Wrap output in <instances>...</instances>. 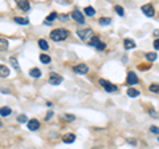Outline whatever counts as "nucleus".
Returning a JSON list of instances; mask_svg holds the SVG:
<instances>
[{
  "mask_svg": "<svg viewBox=\"0 0 159 149\" xmlns=\"http://www.w3.org/2000/svg\"><path fill=\"white\" fill-rule=\"evenodd\" d=\"M68 37V31L64 28H57V29H53L50 32V39L53 41H62Z\"/></svg>",
  "mask_w": 159,
  "mask_h": 149,
  "instance_id": "1",
  "label": "nucleus"
},
{
  "mask_svg": "<svg viewBox=\"0 0 159 149\" xmlns=\"http://www.w3.org/2000/svg\"><path fill=\"white\" fill-rule=\"evenodd\" d=\"M100 84H101V87H103V89H105L106 92H115V90H117L115 85L111 84L110 81H107V80H105V79H101L100 80Z\"/></svg>",
  "mask_w": 159,
  "mask_h": 149,
  "instance_id": "2",
  "label": "nucleus"
},
{
  "mask_svg": "<svg viewBox=\"0 0 159 149\" xmlns=\"http://www.w3.org/2000/svg\"><path fill=\"white\" fill-rule=\"evenodd\" d=\"M73 71L76 72V73H80V74H86L87 72H89V68H87V65H85V64H78V65L73 67Z\"/></svg>",
  "mask_w": 159,
  "mask_h": 149,
  "instance_id": "3",
  "label": "nucleus"
},
{
  "mask_svg": "<svg viewBox=\"0 0 159 149\" xmlns=\"http://www.w3.org/2000/svg\"><path fill=\"white\" fill-rule=\"evenodd\" d=\"M61 81H62V76H60V74H57V73L49 74V82L52 85H58V84H61Z\"/></svg>",
  "mask_w": 159,
  "mask_h": 149,
  "instance_id": "4",
  "label": "nucleus"
},
{
  "mask_svg": "<svg viewBox=\"0 0 159 149\" xmlns=\"http://www.w3.org/2000/svg\"><path fill=\"white\" fill-rule=\"evenodd\" d=\"M77 35L80 36V39L81 40H86L90 37V35H92V29L90 28H85V29H78V32H77Z\"/></svg>",
  "mask_w": 159,
  "mask_h": 149,
  "instance_id": "5",
  "label": "nucleus"
},
{
  "mask_svg": "<svg viewBox=\"0 0 159 149\" xmlns=\"http://www.w3.org/2000/svg\"><path fill=\"white\" fill-rule=\"evenodd\" d=\"M126 81L129 85H135V84H138L139 80H138V76L134 72H129V73H127V77H126Z\"/></svg>",
  "mask_w": 159,
  "mask_h": 149,
  "instance_id": "6",
  "label": "nucleus"
},
{
  "mask_svg": "<svg viewBox=\"0 0 159 149\" xmlns=\"http://www.w3.org/2000/svg\"><path fill=\"white\" fill-rule=\"evenodd\" d=\"M142 12L145 13L146 16L151 17V16H154L155 11H154V7H153L151 4H145V5H142Z\"/></svg>",
  "mask_w": 159,
  "mask_h": 149,
  "instance_id": "7",
  "label": "nucleus"
},
{
  "mask_svg": "<svg viewBox=\"0 0 159 149\" xmlns=\"http://www.w3.org/2000/svg\"><path fill=\"white\" fill-rule=\"evenodd\" d=\"M72 17L74 19V20L77 21V23H80V24H84L85 21H84V15H82L80 11H77V9H74L73 12H72Z\"/></svg>",
  "mask_w": 159,
  "mask_h": 149,
  "instance_id": "8",
  "label": "nucleus"
},
{
  "mask_svg": "<svg viewBox=\"0 0 159 149\" xmlns=\"http://www.w3.org/2000/svg\"><path fill=\"white\" fill-rule=\"evenodd\" d=\"M26 125H28L29 130H37L40 128V122H39V120H36V119H31Z\"/></svg>",
  "mask_w": 159,
  "mask_h": 149,
  "instance_id": "9",
  "label": "nucleus"
},
{
  "mask_svg": "<svg viewBox=\"0 0 159 149\" xmlns=\"http://www.w3.org/2000/svg\"><path fill=\"white\" fill-rule=\"evenodd\" d=\"M74 140H76V135H73V133H68V135H65L62 137V141L65 144H72L74 142Z\"/></svg>",
  "mask_w": 159,
  "mask_h": 149,
  "instance_id": "10",
  "label": "nucleus"
},
{
  "mask_svg": "<svg viewBox=\"0 0 159 149\" xmlns=\"http://www.w3.org/2000/svg\"><path fill=\"white\" fill-rule=\"evenodd\" d=\"M17 7L20 8V9H23V11H28L29 8H31V5H29V3L28 1H25V0H19L17 1Z\"/></svg>",
  "mask_w": 159,
  "mask_h": 149,
  "instance_id": "11",
  "label": "nucleus"
},
{
  "mask_svg": "<svg viewBox=\"0 0 159 149\" xmlns=\"http://www.w3.org/2000/svg\"><path fill=\"white\" fill-rule=\"evenodd\" d=\"M123 47L126 48V49H131V48H135V43H134V40H131V39H125V41H123Z\"/></svg>",
  "mask_w": 159,
  "mask_h": 149,
  "instance_id": "12",
  "label": "nucleus"
},
{
  "mask_svg": "<svg viewBox=\"0 0 159 149\" xmlns=\"http://www.w3.org/2000/svg\"><path fill=\"white\" fill-rule=\"evenodd\" d=\"M0 76L1 77H8L9 76V69H8L5 65H3V64L0 65Z\"/></svg>",
  "mask_w": 159,
  "mask_h": 149,
  "instance_id": "13",
  "label": "nucleus"
},
{
  "mask_svg": "<svg viewBox=\"0 0 159 149\" xmlns=\"http://www.w3.org/2000/svg\"><path fill=\"white\" fill-rule=\"evenodd\" d=\"M54 19H57V13L52 12L47 19H45V24H47V25H50V24H52V21L54 20Z\"/></svg>",
  "mask_w": 159,
  "mask_h": 149,
  "instance_id": "14",
  "label": "nucleus"
},
{
  "mask_svg": "<svg viewBox=\"0 0 159 149\" xmlns=\"http://www.w3.org/2000/svg\"><path fill=\"white\" fill-rule=\"evenodd\" d=\"M11 113H12V109H11V108H8V106H3V108L0 109V114H1V117L9 116Z\"/></svg>",
  "mask_w": 159,
  "mask_h": 149,
  "instance_id": "15",
  "label": "nucleus"
},
{
  "mask_svg": "<svg viewBox=\"0 0 159 149\" xmlns=\"http://www.w3.org/2000/svg\"><path fill=\"white\" fill-rule=\"evenodd\" d=\"M29 76H32V77H40V76H41V71H40L39 68H32L31 71H29Z\"/></svg>",
  "mask_w": 159,
  "mask_h": 149,
  "instance_id": "16",
  "label": "nucleus"
},
{
  "mask_svg": "<svg viewBox=\"0 0 159 149\" xmlns=\"http://www.w3.org/2000/svg\"><path fill=\"white\" fill-rule=\"evenodd\" d=\"M127 95H129L130 97H138V96H139V90L134 89V88H129V89H127Z\"/></svg>",
  "mask_w": 159,
  "mask_h": 149,
  "instance_id": "17",
  "label": "nucleus"
},
{
  "mask_svg": "<svg viewBox=\"0 0 159 149\" xmlns=\"http://www.w3.org/2000/svg\"><path fill=\"white\" fill-rule=\"evenodd\" d=\"M100 39H98L97 36H94V37H92V39H90V41H89V45H92V47H95L97 48L98 45H100Z\"/></svg>",
  "mask_w": 159,
  "mask_h": 149,
  "instance_id": "18",
  "label": "nucleus"
},
{
  "mask_svg": "<svg viewBox=\"0 0 159 149\" xmlns=\"http://www.w3.org/2000/svg\"><path fill=\"white\" fill-rule=\"evenodd\" d=\"M13 21H15V23H19V24H23V25L29 24L28 19H24V17H15V19H13Z\"/></svg>",
  "mask_w": 159,
  "mask_h": 149,
  "instance_id": "19",
  "label": "nucleus"
},
{
  "mask_svg": "<svg viewBox=\"0 0 159 149\" xmlns=\"http://www.w3.org/2000/svg\"><path fill=\"white\" fill-rule=\"evenodd\" d=\"M39 47L41 48L42 51H48V48H49V45H48V43L45 41L44 39H40V40H39Z\"/></svg>",
  "mask_w": 159,
  "mask_h": 149,
  "instance_id": "20",
  "label": "nucleus"
},
{
  "mask_svg": "<svg viewBox=\"0 0 159 149\" xmlns=\"http://www.w3.org/2000/svg\"><path fill=\"white\" fill-rule=\"evenodd\" d=\"M98 23H100L101 25H109V24L111 23V19L110 17H101L100 20H98Z\"/></svg>",
  "mask_w": 159,
  "mask_h": 149,
  "instance_id": "21",
  "label": "nucleus"
},
{
  "mask_svg": "<svg viewBox=\"0 0 159 149\" xmlns=\"http://www.w3.org/2000/svg\"><path fill=\"white\" fill-rule=\"evenodd\" d=\"M156 57H158V55H156V53H154V52H148V53H146V59H147L148 61H155V60H156Z\"/></svg>",
  "mask_w": 159,
  "mask_h": 149,
  "instance_id": "22",
  "label": "nucleus"
},
{
  "mask_svg": "<svg viewBox=\"0 0 159 149\" xmlns=\"http://www.w3.org/2000/svg\"><path fill=\"white\" fill-rule=\"evenodd\" d=\"M40 61L41 63H44V64H49L50 63V56H48V55H40Z\"/></svg>",
  "mask_w": 159,
  "mask_h": 149,
  "instance_id": "23",
  "label": "nucleus"
},
{
  "mask_svg": "<svg viewBox=\"0 0 159 149\" xmlns=\"http://www.w3.org/2000/svg\"><path fill=\"white\" fill-rule=\"evenodd\" d=\"M84 11H85V13H86L87 16H94V13H95V11H94V8L93 7H86Z\"/></svg>",
  "mask_w": 159,
  "mask_h": 149,
  "instance_id": "24",
  "label": "nucleus"
},
{
  "mask_svg": "<svg viewBox=\"0 0 159 149\" xmlns=\"http://www.w3.org/2000/svg\"><path fill=\"white\" fill-rule=\"evenodd\" d=\"M148 89H150V92H153V93H159V85L158 84H151L150 87H148Z\"/></svg>",
  "mask_w": 159,
  "mask_h": 149,
  "instance_id": "25",
  "label": "nucleus"
},
{
  "mask_svg": "<svg viewBox=\"0 0 159 149\" xmlns=\"http://www.w3.org/2000/svg\"><path fill=\"white\" fill-rule=\"evenodd\" d=\"M114 9H115V12L118 13L119 16H123L125 15V9L121 7V5H115V7H114Z\"/></svg>",
  "mask_w": 159,
  "mask_h": 149,
  "instance_id": "26",
  "label": "nucleus"
},
{
  "mask_svg": "<svg viewBox=\"0 0 159 149\" xmlns=\"http://www.w3.org/2000/svg\"><path fill=\"white\" fill-rule=\"evenodd\" d=\"M9 61H11V64L13 65V68H15V69H19V63H17V60H16L15 57H11Z\"/></svg>",
  "mask_w": 159,
  "mask_h": 149,
  "instance_id": "27",
  "label": "nucleus"
},
{
  "mask_svg": "<svg viewBox=\"0 0 159 149\" xmlns=\"http://www.w3.org/2000/svg\"><path fill=\"white\" fill-rule=\"evenodd\" d=\"M0 41H1V51L7 49V47H8V41H7V40H4L1 37V40H0Z\"/></svg>",
  "mask_w": 159,
  "mask_h": 149,
  "instance_id": "28",
  "label": "nucleus"
},
{
  "mask_svg": "<svg viewBox=\"0 0 159 149\" xmlns=\"http://www.w3.org/2000/svg\"><path fill=\"white\" fill-rule=\"evenodd\" d=\"M150 132L151 133H155V135H159V127H150Z\"/></svg>",
  "mask_w": 159,
  "mask_h": 149,
  "instance_id": "29",
  "label": "nucleus"
},
{
  "mask_svg": "<svg viewBox=\"0 0 159 149\" xmlns=\"http://www.w3.org/2000/svg\"><path fill=\"white\" fill-rule=\"evenodd\" d=\"M17 121L19 122H26V116L25 114H20V116L17 117Z\"/></svg>",
  "mask_w": 159,
  "mask_h": 149,
  "instance_id": "30",
  "label": "nucleus"
},
{
  "mask_svg": "<svg viewBox=\"0 0 159 149\" xmlns=\"http://www.w3.org/2000/svg\"><path fill=\"white\" fill-rule=\"evenodd\" d=\"M65 119H66V121H73L76 119V116L74 114H65Z\"/></svg>",
  "mask_w": 159,
  "mask_h": 149,
  "instance_id": "31",
  "label": "nucleus"
},
{
  "mask_svg": "<svg viewBox=\"0 0 159 149\" xmlns=\"http://www.w3.org/2000/svg\"><path fill=\"white\" fill-rule=\"evenodd\" d=\"M127 144H130V145H137V140H135V138H127Z\"/></svg>",
  "mask_w": 159,
  "mask_h": 149,
  "instance_id": "32",
  "label": "nucleus"
},
{
  "mask_svg": "<svg viewBox=\"0 0 159 149\" xmlns=\"http://www.w3.org/2000/svg\"><path fill=\"white\" fill-rule=\"evenodd\" d=\"M105 48H106V44H105V43H100V45H98V47H97V49L103 51V49H105Z\"/></svg>",
  "mask_w": 159,
  "mask_h": 149,
  "instance_id": "33",
  "label": "nucleus"
},
{
  "mask_svg": "<svg viewBox=\"0 0 159 149\" xmlns=\"http://www.w3.org/2000/svg\"><path fill=\"white\" fill-rule=\"evenodd\" d=\"M154 48H155V49H158V51H159V39L154 40Z\"/></svg>",
  "mask_w": 159,
  "mask_h": 149,
  "instance_id": "34",
  "label": "nucleus"
},
{
  "mask_svg": "<svg viewBox=\"0 0 159 149\" xmlns=\"http://www.w3.org/2000/svg\"><path fill=\"white\" fill-rule=\"evenodd\" d=\"M52 116H53V112H52V111H50V112H48V113H47V120H49Z\"/></svg>",
  "mask_w": 159,
  "mask_h": 149,
  "instance_id": "35",
  "label": "nucleus"
},
{
  "mask_svg": "<svg viewBox=\"0 0 159 149\" xmlns=\"http://www.w3.org/2000/svg\"><path fill=\"white\" fill-rule=\"evenodd\" d=\"M154 35H155L156 37H159V31H158V29H155V31H154Z\"/></svg>",
  "mask_w": 159,
  "mask_h": 149,
  "instance_id": "36",
  "label": "nucleus"
},
{
  "mask_svg": "<svg viewBox=\"0 0 159 149\" xmlns=\"http://www.w3.org/2000/svg\"><path fill=\"white\" fill-rule=\"evenodd\" d=\"M158 141H159V138H158Z\"/></svg>",
  "mask_w": 159,
  "mask_h": 149,
  "instance_id": "37",
  "label": "nucleus"
}]
</instances>
